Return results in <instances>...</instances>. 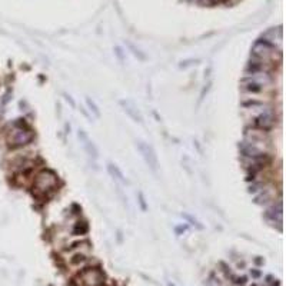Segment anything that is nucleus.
I'll return each instance as SVG.
<instances>
[{
  "mask_svg": "<svg viewBox=\"0 0 286 286\" xmlns=\"http://www.w3.org/2000/svg\"><path fill=\"white\" fill-rule=\"evenodd\" d=\"M108 170H109V173H110V176H112L113 179H116L117 182L123 183V185H126V183H127V179L124 178L123 172H122V170L119 169V167H117L115 163H109V165H108Z\"/></svg>",
  "mask_w": 286,
  "mask_h": 286,
  "instance_id": "nucleus-10",
  "label": "nucleus"
},
{
  "mask_svg": "<svg viewBox=\"0 0 286 286\" xmlns=\"http://www.w3.org/2000/svg\"><path fill=\"white\" fill-rule=\"evenodd\" d=\"M275 124V116L270 112H265L253 119V126L261 130H270Z\"/></svg>",
  "mask_w": 286,
  "mask_h": 286,
  "instance_id": "nucleus-7",
  "label": "nucleus"
},
{
  "mask_svg": "<svg viewBox=\"0 0 286 286\" xmlns=\"http://www.w3.org/2000/svg\"><path fill=\"white\" fill-rule=\"evenodd\" d=\"M235 283H237V285H245V283H246V278H245V276H242V278H237L236 280H235Z\"/></svg>",
  "mask_w": 286,
  "mask_h": 286,
  "instance_id": "nucleus-15",
  "label": "nucleus"
},
{
  "mask_svg": "<svg viewBox=\"0 0 286 286\" xmlns=\"http://www.w3.org/2000/svg\"><path fill=\"white\" fill-rule=\"evenodd\" d=\"M65 97H66V100H67V102H70V104H72V106H73V108H75L76 104H75V102H73V99H72L70 96H69V95H66V93H65Z\"/></svg>",
  "mask_w": 286,
  "mask_h": 286,
  "instance_id": "nucleus-16",
  "label": "nucleus"
},
{
  "mask_svg": "<svg viewBox=\"0 0 286 286\" xmlns=\"http://www.w3.org/2000/svg\"><path fill=\"white\" fill-rule=\"evenodd\" d=\"M79 279L82 286H102L104 276L97 268H87L80 272Z\"/></svg>",
  "mask_w": 286,
  "mask_h": 286,
  "instance_id": "nucleus-3",
  "label": "nucleus"
},
{
  "mask_svg": "<svg viewBox=\"0 0 286 286\" xmlns=\"http://www.w3.org/2000/svg\"><path fill=\"white\" fill-rule=\"evenodd\" d=\"M57 186V176L50 170H41L34 179V192L37 195H46Z\"/></svg>",
  "mask_w": 286,
  "mask_h": 286,
  "instance_id": "nucleus-1",
  "label": "nucleus"
},
{
  "mask_svg": "<svg viewBox=\"0 0 286 286\" xmlns=\"http://www.w3.org/2000/svg\"><path fill=\"white\" fill-rule=\"evenodd\" d=\"M86 104H87V108H89V110H90V112H93V115H95L96 117H100L99 108H97V104H96L95 102L90 99V97H86Z\"/></svg>",
  "mask_w": 286,
  "mask_h": 286,
  "instance_id": "nucleus-11",
  "label": "nucleus"
},
{
  "mask_svg": "<svg viewBox=\"0 0 286 286\" xmlns=\"http://www.w3.org/2000/svg\"><path fill=\"white\" fill-rule=\"evenodd\" d=\"M136 147L139 150V153L142 155L145 163L149 166V169L153 170V172H158V167H159L158 155H156L155 149L152 147V145H149V143H146L143 140H136Z\"/></svg>",
  "mask_w": 286,
  "mask_h": 286,
  "instance_id": "nucleus-2",
  "label": "nucleus"
},
{
  "mask_svg": "<svg viewBox=\"0 0 286 286\" xmlns=\"http://www.w3.org/2000/svg\"><path fill=\"white\" fill-rule=\"evenodd\" d=\"M241 150L242 153L248 156V158H252V159H256V158H261V156H265V153L262 152L259 147H256L255 145L252 143H243L241 146Z\"/></svg>",
  "mask_w": 286,
  "mask_h": 286,
  "instance_id": "nucleus-9",
  "label": "nucleus"
},
{
  "mask_svg": "<svg viewBox=\"0 0 286 286\" xmlns=\"http://www.w3.org/2000/svg\"><path fill=\"white\" fill-rule=\"evenodd\" d=\"M207 286H220L219 282H217V279L215 278V275H210V278L207 280Z\"/></svg>",
  "mask_w": 286,
  "mask_h": 286,
  "instance_id": "nucleus-13",
  "label": "nucleus"
},
{
  "mask_svg": "<svg viewBox=\"0 0 286 286\" xmlns=\"http://www.w3.org/2000/svg\"><path fill=\"white\" fill-rule=\"evenodd\" d=\"M32 139H33V133L30 130L23 127H17L12 132V135L9 137V142H10V146L16 147V146H23L26 143H29Z\"/></svg>",
  "mask_w": 286,
  "mask_h": 286,
  "instance_id": "nucleus-4",
  "label": "nucleus"
},
{
  "mask_svg": "<svg viewBox=\"0 0 286 286\" xmlns=\"http://www.w3.org/2000/svg\"><path fill=\"white\" fill-rule=\"evenodd\" d=\"M86 259V257L83 256V255H76V256H73V259H72V263H80V262H83Z\"/></svg>",
  "mask_w": 286,
  "mask_h": 286,
  "instance_id": "nucleus-14",
  "label": "nucleus"
},
{
  "mask_svg": "<svg viewBox=\"0 0 286 286\" xmlns=\"http://www.w3.org/2000/svg\"><path fill=\"white\" fill-rule=\"evenodd\" d=\"M275 52V46H272L270 43H268V41L265 40H259L255 43V46H253V54H255V57H259L261 60H263V59H266L269 54H272Z\"/></svg>",
  "mask_w": 286,
  "mask_h": 286,
  "instance_id": "nucleus-8",
  "label": "nucleus"
},
{
  "mask_svg": "<svg viewBox=\"0 0 286 286\" xmlns=\"http://www.w3.org/2000/svg\"><path fill=\"white\" fill-rule=\"evenodd\" d=\"M120 106L123 108L124 113H126L133 122H137V123H142V122H143V116H142L140 110H139V108L136 106L135 102H132V100H129V99L120 100Z\"/></svg>",
  "mask_w": 286,
  "mask_h": 286,
  "instance_id": "nucleus-6",
  "label": "nucleus"
},
{
  "mask_svg": "<svg viewBox=\"0 0 286 286\" xmlns=\"http://www.w3.org/2000/svg\"><path fill=\"white\" fill-rule=\"evenodd\" d=\"M77 136H79V139H80V142H82L83 147H84V150H86L87 156H89L92 162L96 165V160H97V158H99V150H97L96 145L90 140V137L87 136L84 130H79Z\"/></svg>",
  "mask_w": 286,
  "mask_h": 286,
  "instance_id": "nucleus-5",
  "label": "nucleus"
},
{
  "mask_svg": "<svg viewBox=\"0 0 286 286\" xmlns=\"http://www.w3.org/2000/svg\"><path fill=\"white\" fill-rule=\"evenodd\" d=\"M86 232H87V225L84 222H77L75 229H73V233L75 235H83V233H86Z\"/></svg>",
  "mask_w": 286,
  "mask_h": 286,
  "instance_id": "nucleus-12",
  "label": "nucleus"
}]
</instances>
